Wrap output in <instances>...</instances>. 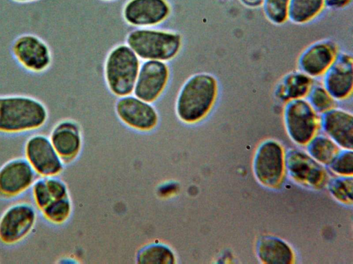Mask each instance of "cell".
<instances>
[{
    "label": "cell",
    "mask_w": 353,
    "mask_h": 264,
    "mask_svg": "<svg viewBox=\"0 0 353 264\" xmlns=\"http://www.w3.org/2000/svg\"><path fill=\"white\" fill-rule=\"evenodd\" d=\"M49 119L46 104L27 94L0 95V135L17 136L34 133Z\"/></svg>",
    "instance_id": "1"
},
{
    "label": "cell",
    "mask_w": 353,
    "mask_h": 264,
    "mask_svg": "<svg viewBox=\"0 0 353 264\" xmlns=\"http://www.w3.org/2000/svg\"><path fill=\"white\" fill-rule=\"evenodd\" d=\"M218 84L208 73H198L190 77L181 87L176 102V112L186 123L203 119L210 111L216 98Z\"/></svg>",
    "instance_id": "2"
},
{
    "label": "cell",
    "mask_w": 353,
    "mask_h": 264,
    "mask_svg": "<svg viewBox=\"0 0 353 264\" xmlns=\"http://www.w3.org/2000/svg\"><path fill=\"white\" fill-rule=\"evenodd\" d=\"M126 42L139 58L163 62L174 58L182 43L181 36L176 32L146 28L130 32Z\"/></svg>",
    "instance_id": "3"
},
{
    "label": "cell",
    "mask_w": 353,
    "mask_h": 264,
    "mask_svg": "<svg viewBox=\"0 0 353 264\" xmlns=\"http://www.w3.org/2000/svg\"><path fill=\"white\" fill-rule=\"evenodd\" d=\"M139 68V58L128 45L114 47L105 64V77L111 92L121 97L130 94Z\"/></svg>",
    "instance_id": "4"
},
{
    "label": "cell",
    "mask_w": 353,
    "mask_h": 264,
    "mask_svg": "<svg viewBox=\"0 0 353 264\" xmlns=\"http://www.w3.org/2000/svg\"><path fill=\"white\" fill-rule=\"evenodd\" d=\"M39 211L30 202L17 201L9 205L0 214V243L16 246L25 241L34 230Z\"/></svg>",
    "instance_id": "5"
},
{
    "label": "cell",
    "mask_w": 353,
    "mask_h": 264,
    "mask_svg": "<svg viewBox=\"0 0 353 264\" xmlns=\"http://www.w3.org/2000/svg\"><path fill=\"white\" fill-rule=\"evenodd\" d=\"M10 51L16 63L32 74H43L52 65L53 55L50 45L34 33L18 35L12 41Z\"/></svg>",
    "instance_id": "6"
},
{
    "label": "cell",
    "mask_w": 353,
    "mask_h": 264,
    "mask_svg": "<svg viewBox=\"0 0 353 264\" xmlns=\"http://www.w3.org/2000/svg\"><path fill=\"white\" fill-rule=\"evenodd\" d=\"M23 157L38 177L59 176L64 162L59 157L49 137L33 133L26 140L23 147Z\"/></svg>",
    "instance_id": "7"
},
{
    "label": "cell",
    "mask_w": 353,
    "mask_h": 264,
    "mask_svg": "<svg viewBox=\"0 0 353 264\" xmlns=\"http://www.w3.org/2000/svg\"><path fill=\"white\" fill-rule=\"evenodd\" d=\"M23 157L11 158L0 166V199L13 200L30 191L37 178Z\"/></svg>",
    "instance_id": "8"
},
{
    "label": "cell",
    "mask_w": 353,
    "mask_h": 264,
    "mask_svg": "<svg viewBox=\"0 0 353 264\" xmlns=\"http://www.w3.org/2000/svg\"><path fill=\"white\" fill-rule=\"evenodd\" d=\"M284 122L289 136L300 144L309 142L318 126L316 111L303 98L288 101L284 109Z\"/></svg>",
    "instance_id": "9"
},
{
    "label": "cell",
    "mask_w": 353,
    "mask_h": 264,
    "mask_svg": "<svg viewBox=\"0 0 353 264\" xmlns=\"http://www.w3.org/2000/svg\"><path fill=\"white\" fill-rule=\"evenodd\" d=\"M168 78L169 69L163 61H145L140 66L134 87L135 96L147 102L156 100L164 90Z\"/></svg>",
    "instance_id": "10"
},
{
    "label": "cell",
    "mask_w": 353,
    "mask_h": 264,
    "mask_svg": "<svg viewBox=\"0 0 353 264\" xmlns=\"http://www.w3.org/2000/svg\"><path fill=\"white\" fill-rule=\"evenodd\" d=\"M254 170L258 180L267 186L279 183L283 172V154L279 143L268 140L260 146L255 155Z\"/></svg>",
    "instance_id": "11"
},
{
    "label": "cell",
    "mask_w": 353,
    "mask_h": 264,
    "mask_svg": "<svg viewBox=\"0 0 353 264\" xmlns=\"http://www.w3.org/2000/svg\"><path fill=\"white\" fill-rule=\"evenodd\" d=\"M171 12L167 0H129L124 6L125 21L137 27H148L164 21Z\"/></svg>",
    "instance_id": "12"
},
{
    "label": "cell",
    "mask_w": 353,
    "mask_h": 264,
    "mask_svg": "<svg viewBox=\"0 0 353 264\" xmlns=\"http://www.w3.org/2000/svg\"><path fill=\"white\" fill-rule=\"evenodd\" d=\"M353 60L351 55L341 52L323 74V87L334 100L347 98L352 91Z\"/></svg>",
    "instance_id": "13"
},
{
    "label": "cell",
    "mask_w": 353,
    "mask_h": 264,
    "mask_svg": "<svg viewBox=\"0 0 353 264\" xmlns=\"http://www.w3.org/2000/svg\"><path fill=\"white\" fill-rule=\"evenodd\" d=\"M116 112L125 124L138 130H150L158 121L154 108L136 96L128 95L119 98L116 103Z\"/></svg>",
    "instance_id": "14"
},
{
    "label": "cell",
    "mask_w": 353,
    "mask_h": 264,
    "mask_svg": "<svg viewBox=\"0 0 353 264\" xmlns=\"http://www.w3.org/2000/svg\"><path fill=\"white\" fill-rule=\"evenodd\" d=\"M48 137L65 164L76 158L81 148V138L79 127L74 121H59L52 126Z\"/></svg>",
    "instance_id": "15"
},
{
    "label": "cell",
    "mask_w": 353,
    "mask_h": 264,
    "mask_svg": "<svg viewBox=\"0 0 353 264\" xmlns=\"http://www.w3.org/2000/svg\"><path fill=\"white\" fill-rule=\"evenodd\" d=\"M337 54L335 45L329 41L311 44L299 56L298 65L301 72L310 77L323 75Z\"/></svg>",
    "instance_id": "16"
},
{
    "label": "cell",
    "mask_w": 353,
    "mask_h": 264,
    "mask_svg": "<svg viewBox=\"0 0 353 264\" xmlns=\"http://www.w3.org/2000/svg\"><path fill=\"white\" fill-rule=\"evenodd\" d=\"M321 125L334 143L344 148L352 150L353 118L350 113L332 108L322 113Z\"/></svg>",
    "instance_id": "17"
},
{
    "label": "cell",
    "mask_w": 353,
    "mask_h": 264,
    "mask_svg": "<svg viewBox=\"0 0 353 264\" xmlns=\"http://www.w3.org/2000/svg\"><path fill=\"white\" fill-rule=\"evenodd\" d=\"M285 162L290 175L299 182L317 186L323 181V168L305 153L291 150L286 155Z\"/></svg>",
    "instance_id": "18"
},
{
    "label": "cell",
    "mask_w": 353,
    "mask_h": 264,
    "mask_svg": "<svg viewBox=\"0 0 353 264\" xmlns=\"http://www.w3.org/2000/svg\"><path fill=\"white\" fill-rule=\"evenodd\" d=\"M257 254L265 263H291L293 253L288 245L282 240L272 236L262 238L257 245Z\"/></svg>",
    "instance_id": "19"
},
{
    "label": "cell",
    "mask_w": 353,
    "mask_h": 264,
    "mask_svg": "<svg viewBox=\"0 0 353 264\" xmlns=\"http://www.w3.org/2000/svg\"><path fill=\"white\" fill-rule=\"evenodd\" d=\"M312 78L301 71L287 74L278 85L276 94L279 98L289 101L303 98L312 85Z\"/></svg>",
    "instance_id": "20"
},
{
    "label": "cell",
    "mask_w": 353,
    "mask_h": 264,
    "mask_svg": "<svg viewBox=\"0 0 353 264\" xmlns=\"http://www.w3.org/2000/svg\"><path fill=\"white\" fill-rule=\"evenodd\" d=\"M324 7V0H290L288 19L297 24L307 23L317 16Z\"/></svg>",
    "instance_id": "21"
},
{
    "label": "cell",
    "mask_w": 353,
    "mask_h": 264,
    "mask_svg": "<svg viewBox=\"0 0 353 264\" xmlns=\"http://www.w3.org/2000/svg\"><path fill=\"white\" fill-rule=\"evenodd\" d=\"M72 212V203L69 197L53 200L39 212L42 219L52 226L63 224Z\"/></svg>",
    "instance_id": "22"
},
{
    "label": "cell",
    "mask_w": 353,
    "mask_h": 264,
    "mask_svg": "<svg viewBox=\"0 0 353 264\" xmlns=\"http://www.w3.org/2000/svg\"><path fill=\"white\" fill-rule=\"evenodd\" d=\"M336 144L323 135L313 137L308 145V151L316 161L330 164L337 155Z\"/></svg>",
    "instance_id": "23"
},
{
    "label": "cell",
    "mask_w": 353,
    "mask_h": 264,
    "mask_svg": "<svg viewBox=\"0 0 353 264\" xmlns=\"http://www.w3.org/2000/svg\"><path fill=\"white\" fill-rule=\"evenodd\" d=\"M139 263H173L174 256L167 246L153 244L143 249L137 257Z\"/></svg>",
    "instance_id": "24"
},
{
    "label": "cell",
    "mask_w": 353,
    "mask_h": 264,
    "mask_svg": "<svg viewBox=\"0 0 353 264\" xmlns=\"http://www.w3.org/2000/svg\"><path fill=\"white\" fill-rule=\"evenodd\" d=\"M307 96V100L316 112L323 113L334 106V99L323 85H312Z\"/></svg>",
    "instance_id": "25"
},
{
    "label": "cell",
    "mask_w": 353,
    "mask_h": 264,
    "mask_svg": "<svg viewBox=\"0 0 353 264\" xmlns=\"http://www.w3.org/2000/svg\"><path fill=\"white\" fill-rule=\"evenodd\" d=\"M290 0H263V8L266 18L274 24H282L288 19Z\"/></svg>",
    "instance_id": "26"
},
{
    "label": "cell",
    "mask_w": 353,
    "mask_h": 264,
    "mask_svg": "<svg viewBox=\"0 0 353 264\" xmlns=\"http://www.w3.org/2000/svg\"><path fill=\"white\" fill-rule=\"evenodd\" d=\"M329 188L337 199L344 202H352V179L351 177L334 179L330 182Z\"/></svg>",
    "instance_id": "27"
},
{
    "label": "cell",
    "mask_w": 353,
    "mask_h": 264,
    "mask_svg": "<svg viewBox=\"0 0 353 264\" xmlns=\"http://www.w3.org/2000/svg\"><path fill=\"white\" fill-rule=\"evenodd\" d=\"M331 169L339 174L352 175L353 170V154L352 151L337 156L330 164Z\"/></svg>",
    "instance_id": "28"
},
{
    "label": "cell",
    "mask_w": 353,
    "mask_h": 264,
    "mask_svg": "<svg viewBox=\"0 0 353 264\" xmlns=\"http://www.w3.org/2000/svg\"><path fill=\"white\" fill-rule=\"evenodd\" d=\"M325 7L332 9H341L348 6L352 0H324Z\"/></svg>",
    "instance_id": "29"
},
{
    "label": "cell",
    "mask_w": 353,
    "mask_h": 264,
    "mask_svg": "<svg viewBox=\"0 0 353 264\" xmlns=\"http://www.w3.org/2000/svg\"><path fill=\"white\" fill-rule=\"evenodd\" d=\"M244 4L249 6H257L262 4L263 0H241Z\"/></svg>",
    "instance_id": "30"
},
{
    "label": "cell",
    "mask_w": 353,
    "mask_h": 264,
    "mask_svg": "<svg viewBox=\"0 0 353 264\" xmlns=\"http://www.w3.org/2000/svg\"><path fill=\"white\" fill-rule=\"evenodd\" d=\"M15 2H18V3H27V2H32V1H37V0H12Z\"/></svg>",
    "instance_id": "31"
},
{
    "label": "cell",
    "mask_w": 353,
    "mask_h": 264,
    "mask_svg": "<svg viewBox=\"0 0 353 264\" xmlns=\"http://www.w3.org/2000/svg\"><path fill=\"white\" fill-rule=\"evenodd\" d=\"M106 1H111V0H106Z\"/></svg>",
    "instance_id": "32"
}]
</instances>
